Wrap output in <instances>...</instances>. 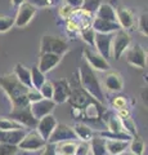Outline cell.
<instances>
[{
    "mask_svg": "<svg viewBox=\"0 0 148 155\" xmlns=\"http://www.w3.org/2000/svg\"><path fill=\"white\" fill-rule=\"evenodd\" d=\"M0 87L9 97L13 109L30 105L26 96L28 88L25 84H22L14 74H7L0 76Z\"/></svg>",
    "mask_w": 148,
    "mask_h": 155,
    "instance_id": "obj_1",
    "label": "cell"
},
{
    "mask_svg": "<svg viewBox=\"0 0 148 155\" xmlns=\"http://www.w3.org/2000/svg\"><path fill=\"white\" fill-rule=\"evenodd\" d=\"M80 84L81 88L85 92L93 97L94 100H97L98 102L104 104V92L101 87L97 75H95L94 70L88 65L87 61H84L80 66Z\"/></svg>",
    "mask_w": 148,
    "mask_h": 155,
    "instance_id": "obj_2",
    "label": "cell"
},
{
    "mask_svg": "<svg viewBox=\"0 0 148 155\" xmlns=\"http://www.w3.org/2000/svg\"><path fill=\"white\" fill-rule=\"evenodd\" d=\"M41 53H55V54L63 56L65 53L68 52V45L63 39L52 36V35H45L41 39Z\"/></svg>",
    "mask_w": 148,
    "mask_h": 155,
    "instance_id": "obj_3",
    "label": "cell"
},
{
    "mask_svg": "<svg viewBox=\"0 0 148 155\" xmlns=\"http://www.w3.org/2000/svg\"><path fill=\"white\" fill-rule=\"evenodd\" d=\"M8 118L16 120L17 123H20L25 128L34 129V128H36V124H37V119L32 115L30 105L23 106V107H14L12 110V113L8 115Z\"/></svg>",
    "mask_w": 148,
    "mask_h": 155,
    "instance_id": "obj_4",
    "label": "cell"
},
{
    "mask_svg": "<svg viewBox=\"0 0 148 155\" xmlns=\"http://www.w3.org/2000/svg\"><path fill=\"white\" fill-rule=\"evenodd\" d=\"M130 35L120 28L117 30L116 34H113L112 38V44H111V53H113V57L116 60H120V57L122 56V53H125V51L130 47Z\"/></svg>",
    "mask_w": 148,
    "mask_h": 155,
    "instance_id": "obj_5",
    "label": "cell"
},
{
    "mask_svg": "<svg viewBox=\"0 0 148 155\" xmlns=\"http://www.w3.org/2000/svg\"><path fill=\"white\" fill-rule=\"evenodd\" d=\"M45 143L46 141L37 133V130H31V132H26L17 146L18 149L25 150V151H36V150L44 147Z\"/></svg>",
    "mask_w": 148,
    "mask_h": 155,
    "instance_id": "obj_6",
    "label": "cell"
},
{
    "mask_svg": "<svg viewBox=\"0 0 148 155\" xmlns=\"http://www.w3.org/2000/svg\"><path fill=\"white\" fill-rule=\"evenodd\" d=\"M63 141H77V136H76L74 128L68 127L67 124L57 123L54 130L52 132L50 137L48 138L46 142L58 143V142H63Z\"/></svg>",
    "mask_w": 148,
    "mask_h": 155,
    "instance_id": "obj_7",
    "label": "cell"
},
{
    "mask_svg": "<svg viewBox=\"0 0 148 155\" xmlns=\"http://www.w3.org/2000/svg\"><path fill=\"white\" fill-rule=\"evenodd\" d=\"M68 101L70 104L75 106L76 109H85V106H88L89 104L94 102V100L92 96H90L88 92H85L83 88H81V85L79 87H75V88H71V93H70V97H68Z\"/></svg>",
    "mask_w": 148,
    "mask_h": 155,
    "instance_id": "obj_8",
    "label": "cell"
},
{
    "mask_svg": "<svg viewBox=\"0 0 148 155\" xmlns=\"http://www.w3.org/2000/svg\"><path fill=\"white\" fill-rule=\"evenodd\" d=\"M115 32H95L94 36V47L97 48L98 53L106 60L111 57V44H112V38Z\"/></svg>",
    "mask_w": 148,
    "mask_h": 155,
    "instance_id": "obj_9",
    "label": "cell"
},
{
    "mask_svg": "<svg viewBox=\"0 0 148 155\" xmlns=\"http://www.w3.org/2000/svg\"><path fill=\"white\" fill-rule=\"evenodd\" d=\"M36 13V7L32 5L31 3L23 2L20 7H18V12L17 16L14 18V26L17 27H25L26 25L30 23L32 17Z\"/></svg>",
    "mask_w": 148,
    "mask_h": 155,
    "instance_id": "obj_10",
    "label": "cell"
},
{
    "mask_svg": "<svg viewBox=\"0 0 148 155\" xmlns=\"http://www.w3.org/2000/svg\"><path fill=\"white\" fill-rule=\"evenodd\" d=\"M71 93V85L66 79L55 80L53 83V102L55 105L65 104L66 101H68V97Z\"/></svg>",
    "mask_w": 148,
    "mask_h": 155,
    "instance_id": "obj_11",
    "label": "cell"
},
{
    "mask_svg": "<svg viewBox=\"0 0 148 155\" xmlns=\"http://www.w3.org/2000/svg\"><path fill=\"white\" fill-rule=\"evenodd\" d=\"M126 61L131 66H135L138 69H144L147 65V56L146 52L142 49L139 44H134L130 47L126 52Z\"/></svg>",
    "mask_w": 148,
    "mask_h": 155,
    "instance_id": "obj_12",
    "label": "cell"
},
{
    "mask_svg": "<svg viewBox=\"0 0 148 155\" xmlns=\"http://www.w3.org/2000/svg\"><path fill=\"white\" fill-rule=\"evenodd\" d=\"M55 125H57V119L52 114H48V115L43 116V118H40L37 120L36 130L45 141H48V138L50 137V134L54 130Z\"/></svg>",
    "mask_w": 148,
    "mask_h": 155,
    "instance_id": "obj_13",
    "label": "cell"
},
{
    "mask_svg": "<svg viewBox=\"0 0 148 155\" xmlns=\"http://www.w3.org/2000/svg\"><path fill=\"white\" fill-rule=\"evenodd\" d=\"M84 56L87 60L88 65L94 70H99V71H106L109 69V64L104 57H102L98 52H93L92 49H87L84 51Z\"/></svg>",
    "mask_w": 148,
    "mask_h": 155,
    "instance_id": "obj_14",
    "label": "cell"
},
{
    "mask_svg": "<svg viewBox=\"0 0 148 155\" xmlns=\"http://www.w3.org/2000/svg\"><path fill=\"white\" fill-rule=\"evenodd\" d=\"M54 107H55V104L53 102V100H48V98H41L39 101H36V102L30 104L31 113L37 120L43 118V116L50 114Z\"/></svg>",
    "mask_w": 148,
    "mask_h": 155,
    "instance_id": "obj_15",
    "label": "cell"
},
{
    "mask_svg": "<svg viewBox=\"0 0 148 155\" xmlns=\"http://www.w3.org/2000/svg\"><path fill=\"white\" fill-rule=\"evenodd\" d=\"M61 60H62V56L55 54V53H41L37 69H39L41 72L46 74L48 71L54 69V67L61 62Z\"/></svg>",
    "mask_w": 148,
    "mask_h": 155,
    "instance_id": "obj_16",
    "label": "cell"
},
{
    "mask_svg": "<svg viewBox=\"0 0 148 155\" xmlns=\"http://www.w3.org/2000/svg\"><path fill=\"white\" fill-rule=\"evenodd\" d=\"M26 134V128L22 129H7L3 130L0 129V142L4 143H12V145H18Z\"/></svg>",
    "mask_w": 148,
    "mask_h": 155,
    "instance_id": "obj_17",
    "label": "cell"
},
{
    "mask_svg": "<svg viewBox=\"0 0 148 155\" xmlns=\"http://www.w3.org/2000/svg\"><path fill=\"white\" fill-rule=\"evenodd\" d=\"M92 27L94 28L95 32H103V34L116 32L117 30L121 28V26L118 25V22H116V21H107V19H102L98 17L94 18Z\"/></svg>",
    "mask_w": 148,
    "mask_h": 155,
    "instance_id": "obj_18",
    "label": "cell"
},
{
    "mask_svg": "<svg viewBox=\"0 0 148 155\" xmlns=\"http://www.w3.org/2000/svg\"><path fill=\"white\" fill-rule=\"evenodd\" d=\"M115 12H116V19L122 30H129V28L133 27V25H134V17H133L130 11H128V9L122 7H117Z\"/></svg>",
    "mask_w": 148,
    "mask_h": 155,
    "instance_id": "obj_19",
    "label": "cell"
},
{
    "mask_svg": "<svg viewBox=\"0 0 148 155\" xmlns=\"http://www.w3.org/2000/svg\"><path fill=\"white\" fill-rule=\"evenodd\" d=\"M104 85L111 92H120V91H122L124 83H122V79L118 72L111 71L104 76Z\"/></svg>",
    "mask_w": 148,
    "mask_h": 155,
    "instance_id": "obj_20",
    "label": "cell"
},
{
    "mask_svg": "<svg viewBox=\"0 0 148 155\" xmlns=\"http://www.w3.org/2000/svg\"><path fill=\"white\" fill-rule=\"evenodd\" d=\"M130 141H122V140H106V149L109 155H120L125 153L129 147Z\"/></svg>",
    "mask_w": 148,
    "mask_h": 155,
    "instance_id": "obj_21",
    "label": "cell"
},
{
    "mask_svg": "<svg viewBox=\"0 0 148 155\" xmlns=\"http://www.w3.org/2000/svg\"><path fill=\"white\" fill-rule=\"evenodd\" d=\"M90 150H92L93 155H107L106 149V138L101 137V136H93L90 138Z\"/></svg>",
    "mask_w": 148,
    "mask_h": 155,
    "instance_id": "obj_22",
    "label": "cell"
},
{
    "mask_svg": "<svg viewBox=\"0 0 148 155\" xmlns=\"http://www.w3.org/2000/svg\"><path fill=\"white\" fill-rule=\"evenodd\" d=\"M14 75H16L18 78V80H20L22 84H25L27 88H34L32 81H31V72H30V70H28L27 67H25L22 64H17L16 65Z\"/></svg>",
    "mask_w": 148,
    "mask_h": 155,
    "instance_id": "obj_23",
    "label": "cell"
},
{
    "mask_svg": "<svg viewBox=\"0 0 148 155\" xmlns=\"http://www.w3.org/2000/svg\"><path fill=\"white\" fill-rule=\"evenodd\" d=\"M74 130H75L76 136H77V140H81V141H90V138L94 136L93 129L84 123L75 124Z\"/></svg>",
    "mask_w": 148,
    "mask_h": 155,
    "instance_id": "obj_24",
    "label": "cell"
},
{
    "mask_svg": "<svg viewBox=\"0 0 148 155\" xmlns=\"http://www.w3.org/2000/svg\"><path fill=\"white\" fill-rule=\"evenodd\" d=\"M97 17L98 18H102V19H107V21H116V12L112 5L109 4H101L99 8L97 9Z\"/></svg>",
    "mask_w": 148,
    "mask_h": 155,
    "instance_id": "obj_25",
    "label": "cell"
},
{
    "mask_svg": "<svg viewBox=\"0 0 148 155\" xmlns=\"http://www.w3.org/2000/svg\"><path fill=\"white\" fill-rule=\"evenodd\" d=\"M76 141H63L55 143V150L58 155H75L76 151Z\"/></svg>",
    "mask_w": 148,
    "mask_h": 155,
    "instance_id": "obj_26",
    "label": "cell"
},
{
    "mask_svg": "<svg viewBox=\"0 0 148 155\" xmlns=\"http://www.w3.org/2000/svg\"><path fill=\"white\" fill-rule=\"evenodd\" d=\"M98 136L106 138V140H122V141H130L133 136L126 133L125 130H120V132H113V130H101Z\"/></svg>",
    "mask_w": 148,
    "mask_h": 155,
    "instance_id": "obj_27",
    "label": "cell"
},
{
    "mask_svg": "<svg viewBox=\"0 0 148 155\" xmlns=\"http://www.w3.org/2000/svg\"><path fill=\"white\" fill-rule=\"evenodd\" d=\"M30 72H31V81H32V85H34V88L40 89V87L44 84V81L46 80L45 79V74H44V72H41L39 69H37V66L32 67V69L30 70Z\"/></svg>",
    "mask_w": 148,
    "mask_h": 155,
    "instance_id": "obj_28",
    "label": "cell"
},
{
    "mask_svg": "<svg viewBox=\"0 0 148 155\" xmlns=\"http://www.w3.org/2000/svg\"><path fill=\"white\" fill-rule=\"evenodd\" d=\"M131 142H129V147H130V153L135 154V155H142L144 153V141L138 137V136H134L131 140Z\"/></svg>",
    "mask_w": 148,
    "mask_h": 155,
    "instance_id": "obj_29",
    "label": "cell"
},
{
    "mask_svg": "<svg viewBox=\"0 0 148 155\" xmlns=\"http://www.w3.org/2000/svg\"><path fill=\"white\" fill-rule=\"evenodd\" d=\"M22 128L25 127L11 118H0V129L7 130V129H22Z\"/></svg>",
    "mask_w": 148,
    "mask_h": 155,
    "instance_id": "obj_30",
    "label": "cell"
},
{
    "mask_svg": "<svg viewBox=\"0 0 148 155\" xmlns=\"http://www.w3.org/2000/svg\"><path fill=\"white\" fill-rule=\"evenodd\" d=\"M99 5H101V0H83L81 8H83L84 12L93 14V13L97 12Z\"/></svg>",
    "mask_w": 148,
    "mask_h": 155,
    "instance_id": "obj_31",
    "label": "cell"
},
{
    "mask_svg": "<svg viewBox=\"0 0 148 155\" xmlns=\"http://www.w3.org/2000/svg\"><path fill=\"white\" fill-rule=\"evenodd\" d=\"M94 36H95V31L92 26L84 27L83 30H81V38H83L90 47H94Z\"/></svg>",
    "mask_w": 148,
    "mask_h": 155,
    "instance_id": "obj_32",
    "label": "cell"
},
{
    "mask_svg": "<svg viewBox=\"0 0 148 155\" xmlns=\"http://www.w3.org/2000/svg\"><path fill=\"white\" fill-rule=\"evenodd\" d=\"M18 146L12 143L0 142V155H16L18 153Z\"/></svg>",
    "mask_w": 148,
    "mask_h": 155,
    "instance_id": "obj_33",
    "label": "cell"
},
{
    "mask_svg": "<svg viewBox=\"0 0 148 155\" xmlns=\"http://www.w3.org/2000/svg\"><path fill=\"white\" fill-rule=\"evenodd\" d=\"M40 93L43 96V98H48V100H52L53 97V83L52 81H44V84L40 87Z\"/></svg>",
    "mask_w": 148,
    "mask_h": 155,
    "instance_id": "obj_34",
    "label": "cell"
},
{
    "mask_svg": "<svg viewBox=\"0 0 148 155\" xmlns=\"http://www.w3.org/2000/svg\"><path fill=\"white\" fill-rule=\"evenodd\" d=\"M12 26H14V18L0 16V32H7Z\"/></svg>",
    "mask_w": 148,
    "mask_h": 155,
    "instance_id": "obj_35",
    "label": "cell"
},
{
    "mask_svg": "<svg viewBox=\"0 0 148 155\" xmlns=\"http://www.w3.org/2000/svg\"><path fill=\"white\" fill-rule=\"evenodd\" d=\"M27 100H28V102L32 104V102H36V101H39L43 98V96L40 93V91L39 89H36V88H28L27 91Z\"/></svg>",
    "mask_w": 148,
    "mask_h": 155,
    "instance_id": "obj_36",
    "label": "cell"
},
{
    "mask_svg": "<svg viewBox=\"0 0 148 155\" xmlns=\"http://www.w3.org/2000/svg\"><path fill=\"white\" fill-rule=\"evenodd\" d=\"M89 151H90V146H89L88 141H80L76 145L75 155H88Z\"/></svg>",
    "mask_w": 148,
    "mask_h": 155,
    "instance_id": "obj_37",
    "label": "cell"
},
{
    "mask_svg": "<svg viewBox=\"0 0 148 155\" xmlns=\"http://www.w3.org/2000/svg\"><path fill=\"white\" fill-rule=\"evenodd\" d=\"M148 18H147V13H143L140 18H139V30L142 31L143 35H146L147 36V34H148Z\"/></svg>",
    "mask_w": 148,
    "mask_h": 155,
    "instance_id": "obj_38",
    "label": "cell"
},
{
    "mask_svg": "<svg viewBox=\"0 0 148 155\" xmlns=\"http://www.w3.org/2000/svg\"><path fill=\"white\" fill-rule=\"evenodd\" d=\"M58 3V0H31V4L35 7H52Z\"/></svg>",
    "mask_w": 148,
    "mask_h": 155,
    "instance_id": "obj_39",
    "label": "cell"
},
{
    "mask_svg": "<svg viewBox=\"0 0 148 155\" xmlns=\"http://www.w3.org/2000/svg\"><path fill=\"white\" fill-rule=\"evenodd\" d=\"M43 149H44V153H43V155H58V154H57V150H55V143L46 142L45 146Z\"/></svg>",
    "mask_w": 148,
    "mask_h": 155,
    "instance_id": "obj_40",
    "label": "cell"
},
{
    "mask_svg": "<svg viewBox=\"0 0 148 155\" xmlns=\"http://www.w3.org/2000/svg\"><path fill=\"white\" fill-rule=\"evenodd\" d=\"M112 104H113V106L117 110H121V109H125L126 107V100H125V97H116V98L113 100Z\"/></svg>",
    "mask_w": 148,
    "mask_h": 155,
    "instance_id": "obj_41",
    "label": "cell"
},
{
    "mask_svg": "<svg viewBox=\"0 0 148 155\" xmlns=\"http://www.w3.org/2000/svg\"><path fill=\"white\" fill-rule=\"evenodd\" d=\"M75 12V9L72 7H70V5H66L61 9V14H62V17H70V16H72V13Z\"/></svg>",
    "mask_w": 148,
    "mask_h": 155,
    "instance_id": "obj_42",
    "label": "cell"
},
{
    "mask_svg": "<svg viewBox=\"0 0 148 155\" xmlns=\"http://www.w3.org/2000/svg\"><path fill=\"white\" fill-rule=\"evenodd\" d=\"M66 4L70 7H72L74 9L81 8V4H83V0H65Z\"/></svg>",
    "mask_w": 148,
    "mask_h": 155,
    "instance_id": "obj_43",
    "label": "cell"
},
{
    "mask_svg": "<svg viewBox=\"0 0 148 155\" xmlns=\"http://www.w3.org/2000/svg\"><path fill=\"white\" fill-rule=\"evenodd\" d=\"M23 2H25V0H12V3H13L14 7H20Z\"/></svg>",
    "mask_w": 148,
    "mask_h": 155,
    "instance_id": "obj_44",
    "label": "cell"
},
{
    "mask_svg": "<svg viewBox=\"0 0 148 155\" xmlns=\"http://www.w3.org/2000/svg\"><path fill=\"white\" fill-rule=\"evenodd\" d=\"M125 155H135V154H133V153H125Z\"/></svg>",
    "mask_w": 148,
    "mask_h": 155,
    "instance_id": "obj_45",
    "label": "cell"
}]
</instances>
